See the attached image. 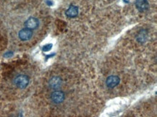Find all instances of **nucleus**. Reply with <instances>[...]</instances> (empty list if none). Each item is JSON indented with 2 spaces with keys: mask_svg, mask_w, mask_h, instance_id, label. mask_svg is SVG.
Here are the masks:
<instances>
[{
  "mask_svg": "<svg viewBox=\"0 0 157 117\" xmlns=\"http://www.w3.org/2000/svg\"><path fill=\"white\" fill-rule=\"evenodd\" d=\"M136 6L138 10L141 13L146 11L148 9V2L147 0H137L136 2Z\"/></svg>",
  "mask_w": 157,
  "mask_h": 117,
  "instance_id": "423d86ee",
  "label": "nucleus"
},
{
  "mask_svg": "<svg viewBox=\"0 0 157 117\" xmlns=\"http://www.w3.org/2000/svg\"><path fill=\"white\" fill-rule=\"evenodd\" d=\"M49 84L52 89H58L62 85V79L59 77H54L50 79Z\"/></svg>",
  "mask_w": 157,
  "mask_h": 117,
  "instance_id": "0eeeda50",
  "label": "nucleus"
},
{
  "mask_svg": "<svg viewBox=\"0 0 157 117\" xmlns=\"http://www.w3.org/2000/svg\"><path fill=\"white\" fill-rule=\"evenodd\" d=\"M47 4L49 5H52V2H51V1H47Z\"/></svg>",
  "mask_w": 157,
  "mask_h": 117,
  "instance_id": "9b49d317",
  "label": "nucleus"
},
{
  "mask_svg": "<svg viewBox=\"0 0 157 117\" xmlns=\"http://www.w3.org/2000/svg\"><path fill=\"white\" fill-rule=\"evenodd\" d=\"M52 43L47 44V45L43 46V49H42V50H43V52H49V51L52 49Z\"/></svg>",
  "mask_w": 157,
  "mask_h": 117,
  "instance_id": "1a4fd4ad",
  "label": "nucleus"
},
{
  "mask_svg": "<svg viewBox=\"0 0 157 117\" xmlns=\"http://www.w3.org/2000/svg\"><path fill=\"white\" fill-rule=\"evenodd\" d=\"M39 25V22H38V19L35 18H30L25 21V26L26 27V28L30 30H34L35 28H37Z\"/></svg>",
  "mask_w": 157,
  "mask_h": 117,
  "instance_id": "7ed1b4c3",
  "label": "nucleus"
},
{
  "mask_svg": "<svg viewBox=\"0 0 157 117\" xmlns=\"http://www.w3.org/2000/svg\"><path fill=\"white\" fill-rule=\"evenodd\" d=\"M78 7L74 5H72L69 7V9L66 11V15L68 18H75L78 15Z\"/></svg>",
  "mask_w": 157,
  "mask_h": 117,
  "instance_id": "6e6552de",
  "label": "nucleus"
},
{
  "mask_svg": "<svg viewBox=\"0 0 157 117\" xmlns=\"http://www.w3.org/2000/svg\"><path fill=\"white\" fill-rule=\"evenodd\" d=\"M13 55V52H7V53H6L4 54V57H7V58H8V57H11Z\"/></svg>",
  "mask_w": 157,
  "mask_h": 117,
  "instance_id": "9d476101",
  "label": "nucleus"
},
{
  "mask_svg": "<svg viewBox=\"0 0 157 117\" xmlns=\"http://www.w3.org/2000/svg\"><path fill=\"white\" fill-rule=\"evenodd\" d=\"M119 81H120V79H119V77L115 75H111L106 79V85H107V87L113 88L116 87L117 85H119Z\"/></svg>",
  "mask_w": 157,
  "mask_h": 117,
  "instance_id": "20e7f679",
  "label": "nucleus"
},
{
  "mask_svg": "<svg viewBox=\"0 0 157 117\" xmlns=\"http://www.w3.org/2000/svg\"><path fill=\"white\" fill-rule=\"evenodd\" d=\"M14 83L18 88L23 89V88H26L29 84V78L28 76L24 75V74H20V75L17 76L15 77Z\"/></svg>",
  "mask_w": 157,
  "mask_h": 117,
  "instance_id": "f257e3e1",
  "label": "nucleus"
},
{
  "mask_svg": "<svg viewBox=\"0 0 157 117\" xmlns=\"http://www.w3.org/2000/svg\"><path fill=\"white\" fill-rule=\"evenodd\" d=\"M51 99L55 103H60L65 100V93L62 91H55L51 95Z\"/></svg>",
  "mask_w": 157,
  "mask_h": 117,
  "instance_id": "f03ea898",
  "label": "nucleus"
},
{
  "mask_svg": "<svg viewBox=\"0 0 157 117\" xmlns=\"http://www.w3.org/2000/svg\"><path fill=\"white\" fill-rule=\"evenodd\" d=\"M19 38L22 40H28L31 38L32 35H33V32L31 30L28 29V28H24L22 29L19 32Z\"/></svg>",
  "mask_w": 157,
  "mask_h": 117,
  "instance_id": "39448f33",
  "label": "nucleus"
}]
</instances>
